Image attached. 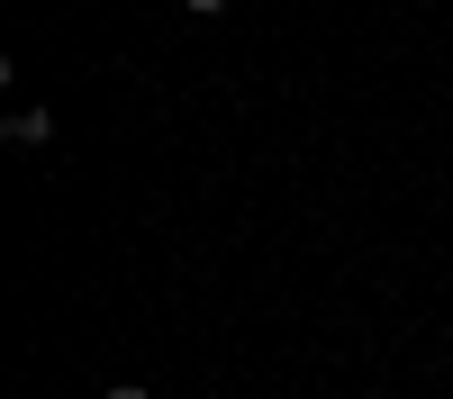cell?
<instances>
[{"mask_svg": "<svg viewBox=\"0 0 453 399\" xmlns=\"http://www.w3.org/2000/svg\"><path fill=\"white\" fill-rule=\"evenodd\" d=\"M0 136H10V145H55V109H10V119H0Z\"/></svg>", "mask_w": 453, "mask_h": 399, "instance_id": "cell-1", "label": "cell"}, {"mask_svg": "<svg viewBox=\"0 0 453 399\" xmlns=\"http://www.w3.org/2000/svg\"><path fill=\"white\" fill-rule=\"evenodd\" d=\"M100 399H155V390H145V381H109Z\"/></svg>", "mask_w": 453, "mask_h": 399, "instance_id": "cell-2", "label": "cell"}, {"mask_svg": "<svg viewBox=\"0 0 453 399\" xmlns=\"http://www.w3.org/2000/svg\"><path fill=\"white\" fill-rule=\"evenodd\" d=\"M181 10H191V19H218V10H226V0H181Z\"/></svg>", "mask_w": 453, "mask_h": 399, "instance_id": "cell-3", "label": "cell"}]
</instances>
